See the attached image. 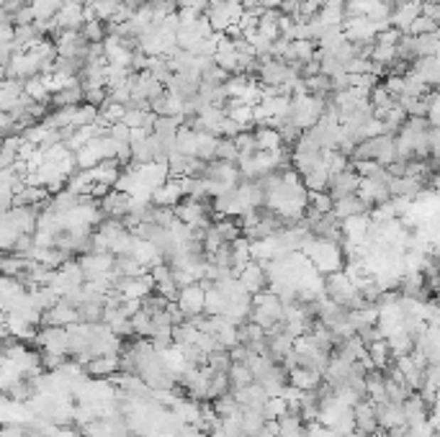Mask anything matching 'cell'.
<instances>
[{
	"label": "cell",
	"mask_w": 440,
	"mask_h": 437,
	"mask_svg": "<svg viewBox=\"0 0 440 437\" xmlns=\"http://www.w3.org/2000/svg\"><path fill=\"white\" fill-rule=\"evenodd\" d=\"M183 198H186L183 180L176 178V175H170L168 183H165L163 188H157V193L152 195V203H155V206H170V209H176Z\"/></svg>",
	"instance_id": "2e32d148"
},
{
	"label": "cell",
	"mask_w": 440,
	"mask_h": 437,
	"mask_svg": "<svg viewBox=\"0 0 440 437\" xmlns=\"http://www.w3.org/2000/svg\"><path fill=\"white\" fill-rule=\"evenodd\" d=\"M397 57H399V54H397V47H386V44H376L371 54V60L376 62V65H384V68H389Z\"/></svg>",
	"instance_id": "7bdbcfd3"
},
{
	"label": "cell",
	"mask_w": 440,
	"mask_h": 437,
	"mask_svg": "<svg viewBox=\"0 0 440 437\" xmlns=\"http://www.w3.org/2000/svg\"><path fill=\"white\" fill-rule=\"evenodd\" d=\"M230 384H232V391L237 389H247V386L255 384V376H252V370L247 363H235L230 370Z\"/></svg>",
	"instance_id": "4dcf8cb0"
},
{
	"label": "cell",
	"mask_w": 440,
	"mask_h": 437,
	"mask_svg": "<svg viewBox=\"0 0 440 437\" xmlns=\"http://www.w3.org/2000/svg\"><path fill=\"white\" fill-rule=\"evenodd\" d=\"M28 268H31V257L28 255H16V252H8V255L0 260V270H3V276L21 278Z\"/></svg>",
	"instance_id": "4316f807"
},
{
	"label": "cell",
	"mask_w": 440,
	"mask_h": 437,
	"mask_svg": "<svg viewBox=\"0 0 440 437\" xmlns=\"http://www.w3.org/2000/svg\"><path fill=\"white\" fill-rule=\"evenodd\" d=\"M132 203H134V195H129L127 190H109V195L101 198V211L106 219H127L129 211H132Z\"/></svg>",
	"instance_id": "ba28073f"
},
{
	"label": "cell",
	"mask_w": 440,
	"mask_h": 437,
	"mask_svg": "<svg viewBox=\"0 0 440 437\" xmlns=\"http://www.w3.org/2000/svg\"><path fill=\"white\" fill-rule=\"evenodd\" d=\"M230 355H232V360H235V363H247V357H250L252 352H250V347H247V345L237 342L235 347H230Z\"/></svg>",
	"instance_id": "c3c4849f"
},
{
	"label": "cell",
	"mask_w": 440,
	"mask_h": 437,
	"mask_svg": "<svg viewBox=\"0 0 440 437\" xmlns=\"http://www.w3.org/2000/svg\"><path fill=\"white\" fill-rule=\"evenodd\" d=\"M353 414H355V430L366 432V435H379L381 424L379 417H376V404L371 399H363L360 404H355Z\"/></svg>",
	"instance_id": "4fadbf2b"
},
{
	"label": "cell",
	"mask_w": 440,
	"mask_h": 437,
	"mask_svg": "<svg viewBox=\"0 0 440 437\" xmlns=\"http://www.w3.org/2000/svg\"><path fill=\"white\" fill-rule=\"evenodd\" d=\"M376 417H379L381 430H394V427H404V424H407L404 404H394V401H381V404H376Z\"/></svg>",
	"instance_id": "d6986e66"
},
{
	"label": "cell",
	"mask_w": 440,
	"mask_h": 437,
	"mask_svg": "<svg viewBox=\"0 0 440 437\" xmlns=\"http://www.w3.org/2000/svg\"><path fill=\"white\" fill-rule=\"evenodd\" d=\"M301 178H304V185H306V190H309V193H327L332 173L325 168V165H319V168L309 170V173L301 175Z\"/></svg>",
	"instance_id": "484cf974"
},
{
	"label": "cell",
	"mask_w": 440,
	"mask_h": 437,
	"mask_svg": "<svg viewBox=\"0 0 440 437\" xmlns=\"http://www.w3.org/2000/svg\"><path fill=\"white\" fill-rule=\"evenodd\" d=\"M322 381H325V376H322L319 370H314V368L289 370V384H291L294 389H299V391H317L319 386H322Z\"/></svg>",
	"instance_id": "44dd1931"
},
{
	"label": "cell",
	"mask_w": 440,
	"mask_h": 437,
	"mask_svg": "<svg viewBox=\"0 0 440 437\" xmlns=\"http://www.w3.org/2000/svg\"><path fill=\"white\" fill-rule=\"evenodd\" d=\"M103 311H106L103 303H82L80 306V322H85V324L103 322Z\"/></svg>",
	"instance_id": "b9f144b4"
},
{
	"label": "cell",
	"mask_w": 440,
	"mask_h": 437,
	"mask_svg": "<svg viewBox=\"0 0 440 437\" xmlns=\"http://www.w3.org/2000/svg\"><path fill=\"white\" fill-rule=\"evenodd\" d=\"M386 188L392 193V198H409L414 201L422 190H427V185L417 178H409V175H402V178H389L386 180Z\"/></svg>",
	"instance_id": "5bb4252c"
},
{
	"label": "cell",
	"mask_w": 440,
	"mask_h": 437,
	"mask_svg": "<svg viewBox=\"0 0 440 437\" xmlns=\"http://www.w3.org/2000/svg\"><path fill=\"white\" fill-rule=\"evenodd\" d=\"M268 424L263 409H242V430L245 437H257L263 432V427Z\"/></svg>",
	"instance_id": "83f0119b"
},
{
	"label": "cell",
	"mask_w": 440,
	"mask_h": 437,
	"mask_svg": "<svg viewBox=\"0 0 440 437\" xmlns=\"http://www.w3.org/2000/svg\"><path fill=\"white\" fill-rule=\"evenodd\" d=\"M77 322H80V309L70 306V303L62 298L57 306L44 311V324H41V327H70V324H77Z\"/></svg>",
	"instance_id": "9a60e30c"
},
{
	"label": "cell",
	"mask_w": 440,
	"mask_h": 437,
	"mask_svg": "<svg viewBox=\"0 0 440 437\" xmlns=\"http://www.w3.org/2000/svg\"><path fill=\"white\" fill-rule=\"evenodd\" d=\"M402 36H404V31H399V28H394V26H386L384 31H379V36H376V44L397 47V44L402 41Z\"/></svg>",
	"instance_id": "bcb514c9"
},
{
	"label": "cell",
	"mask_w": 440,
	"mask_h": 437,
	"mask_svg": "<svg viewBox=\"0 0 440 437\" xmlns=\"http://www.w3.org/2000/svg\"><path fill=\"white\" fill-rule=\"evenodd\" d=\"M255 139H257V147L263 149V152H273V149H281L284 147V139L278 134V129L273 126H255Z\"/></svg>",
	"instance_id": "f1b7e54d"
},
{
	"label": "cell",
	"mask_w": 440,
	"mask_h": 437,
	"mask_svg": "<svg viewBox=\"0 0 440 437\" xmlns=\"http://www.w3.org/2000/svg\"><path fill=\"white\" fill-rule=\"evenodd\" d=\"M237 278L245 288H247V293H252V296H257V293H263V291L271 288V278H268L265 262H260V260H252Z\"/></svg>",
	"instance_id": "9c48e42d"
},
{
	"label": "cell",
	"mask_w": 440,
	"mask_h": 437,
	"mask_svg": "<svg viewBox=\"0 0 440 437\" xmlns=\"http://www.w3.org/2000/svg\"><path fill=\"white\" fill-rule=\"evenodd\" d=\"M360 178L355 170H353V165L348 170H343V173L332 175L330 178V188H327V193L332 195V201H340V198H348V195L358 193L360 188Z\"/></svg>",
	"instance_id": "30bf717a"
},
{
	"label": "cell",
	"mask_w": 440,
	"mask_h": 437,
	"mask_svg": "<svg viewBox=\"0 0 440 437\" xmlns=\"http://www.w3.org/2000/svg\"><path fill=\"white\" fill-rule=\"evenodd\" d=\"M224 114L230 116L232 122H237L240 126L255 129V106H242V103H237V101H230L227 108H224Z\"/></svg>",
	"instance_id": "d4e9b609"
},
{
	"label": "cell",
	"mask_w": 440,
	"mask_h": 437,
	"mask_svg": "<svg viewBox=\"0 0 440 437\" xmlns=\"http://www.w3.org/2000/svg\"><path fill=\"white\" fill-rule=\"evenodd\" d=\"M109 136L116 141H127V144H132V129L127 126V124H114V126H109Z\"/></svg>",
	"instance_id": "7dc6e473"
},
{
	"label": "cell",
	"mask_w": 440,
	"mask_h": 437,
	"mask_svg": "<svg viewBox=\"0 0 440 437\" xmlns=\"http://www.w3.org/2000/svg\"><path fill=\"white\" fill-rule=\"evenodd\" d=\"M36 347L44 352H57V355L70 357V335L68 327H41L39 335L34 340Z\"/></svg>",
	"instance_id": "8992f818"
},
{
	"label": "cell",
	"mask_w": 440,
	"mask_h": 437,
	"mask_svg": "<svg viewBox=\"0 0 440 437\" xmlns=\"http://www.w3.org/2000/svg\"><path fill=\"white\" fill-rule=\"evenodd\" d=\"M265 417H268V422L271 419H281L289 411V401H286L284 396H271V401L265 404Z\"/></svg>",
	"instance_id": "ee69618b"
},
{
	"label": "cell",
	"mask_w": 440,
	"mask_h": 437,
	"mask_svg": "<svg viewBox=\"0 0 440 437\" xmlns=\"http://www.w3.org/2000/svg\"><path fill=\"white\" fill-rule=\"evenodd\" d=\"M178 306L186 314V319H196V316L206 314V288L201 283H193V286H186L178 293Z\"/></svg>",
	"instance_id": "52a82bcc"
},
{
	"label": "cell",
	"mask_w": 440,
	"mask_h": 437,
	"mask_svg": "<svg viewBox=\"0 0 440 437\" xmlns=\"http://www.w3.org/2000/svg\"><path fill=\"white\" fill-rule=\"evenodd\" d=\"M397 103H399V106L404 108L407 116H422V119H427V114H430L427 98H412V95H399V98H397Z\"/></svg>",
	"instance_id": "74e56055"
},
{
	"label": "cell",
	"mask_w": 440,
	"mask_h": 437,
	"mask_svg": "<svg viewBox=\"0 0 440 437\" xmlns=\"http://www.w3.org/2000/svg\"><path fill=\"white\" fill-rule=\"evenodd\" d=\"M211 406H214V411H217L222 419L235 417V414H240V411H242V406H240V401L235 399V394H232V391H230V394H224V396L214 399V401H211Z\"/></svg>",
	"instance_id": "d590c367"
},
{
	"label": "cell",
	"mask_w": 440,
	"mask_h": 437,
	"mask_svg": "<svg viewBox=\"0 0 440 437\" xmlns=\"http://www.w3.org/2000/svg\"><path fill=\"white\" fill-rule=\"evenodd\" d=\"M371 106H373V111H381V108H392V106H397V95L389 93L384 82H379V85L371 90Z\"/></svg>",
	"instance_id": "f35d334b"
},
{
	"label": "cell",
	"mask_w": 440,
	"mask_h": 437,
	"mask_svg": "<svg viewBox=\"0 0 440 437\" xmlns=\"http://www.w3.org/2000/svg\"><path fill=\"white\" fill-rule=\"evenodd\" d=\"M80 31H82V36H85V41H88V44H103V41L109 39V28H106V23H103V21H98V18L85 21Z\"/></svg>",
	"instance_id": "e575fe53"
},
{
	"label": "cell",
	"mask_w": 440,
	"mask_h": 437,
	"mask_svg": "<svg viewBox=\"0 0 440 437\" xmlns=\"http://www.w3.org/2000/svg\"><path fill=\"white\" fill-rule=\"evenodd\" d=\"M90 6H93L95 18L103 21V23H111L114 16H116V11L124 6V0H93Z\"/></svg>",
	"instance_id": "8d00e7d4"
},
{
	"label": "cell",
	"mask_w": 440,
	"mask_h": 437,
	"mask_svg": "<svg viewBox=\"0 0 440 437\" xmlns=\"http://www.w3.org/2000/svg\"><path fill=\"white\" fill-rule=\"evenodd\" d=\"M425 11V0H412V3H399V6L394 8V14L389 16V23L394 28H399V31H407V28L412 26V21L417 16H422Z\"/></svg>",
	"instance_id": "ac0fdd59"
},
{
	"label": "cell",
	"mask_w": 440,
	"mask_h": 437,
	"mask_svg": "<svg viewBox=\"0 0 440 437\" xmlns=\"http://www.w3.org/2000/svg\"><path fill=\"white\" fill-rule=\"evenodd\" d=\"M116 152H119V141L111 136H95L90 144H85L77 152V165L80 170H90L106 160H116Z\"/></svg>",
	"instance_id": "3957f363"
},
{
	"label": "cell",
	"mask_w": 440,
	"mask_h": 437,
	"mask_svg": "<svg viewBox=\"0 0 440 437\" xmlns=\"http://www.w3.org/2000/svg\"><path fill=\"white\" fill-rule=\"evenodd\" d=\"M299 11H301V0H284V3H281V14L299 18Z\"/></svg>",
	"instance_id": "681fc988"
},
{
	"label": "cell",
	"mask_w": 440,
	"mask_h": 437,
	"mask_svg": "<svg viewBox=\"0 0 440 437\" xmlns=\"http://www.w3.org/2000/svg\"><path fill=\"white\" fill-rule=\"evenodd\" d=\"M132 327H134L136 337H147V340H152V335H155V316L149 314L147 309L136 311V314L132 316Z\"/></svg>",
	"instance_id": "836d02e7"
},
{
	"label": "cell",
	"mask_w": 440,
	"mask_h": 437,
	"mask_svg": "<svg viewBox=\"0 0 440 437\" xmlns=\"http://www.w3.org/2000/svg\"><path fill=\"white\" fill-rule=\"evenodd\" d=\"M330 98H319L312 93H299L294 95V108H291V122L296 124L301 131H309L312 126H317L319 119L325 116Z\"/></svg>",
	"instance_id": "7a4b0ae2"
},
{
	"label": "cell",
	"mask_w": 440,
	"mask_h": 437,
	"mask_svg": "<svg viewBox=\"0 0 440 437\" xmlns=\"http://www.w3.org/2000/svg\"><path fill=\"white\" fill-rule=\"evenodd\" d=\"M39 219H41L39 206H14L11 211L3 214L0 227L14 229L16 234H36V229H39Z\"/></svg>",
	"instance_id": "277c9868"
},
{
	"label": "cell",
	"mask_w": 440,
	"mask_h": 437,
	"mask_svg": "<svg viewBox=\"0 0 440 437\" xmlns=\"http://www.w3.org/2000/svg\"><path fill=\"white\" fill-rule=\"evenodd\" d=\"M301 252L312 260V265L322 273V276L340 273V270H345V265H348V257H345L343 244L330 242V239H319V237H314V234H309L304 239Z\"/></svg>",
	"instance_id": "6da1fadb"
},
{
	"label": "cell",
	"mask_w": 440,
	"mask_h": 437,
	"mask_svg": "<svg viewBox=\"0 0 440 437\" xmlns=\"http://www.w3.org/2000/svg\"><path fill=\"white\" fill-rule=\"evenodd\" d=\"M85 103V87L80 80L73 85L62 87L60 93H52V108H70V106H82Z\"/></svg>",
	"instance_id": "603a6c76"
},
{
	"label": "cell",
	"mask_w": 440,
	"mask_h": 437,
	"mask_svg": "<svg viewBox=\"0 0 440 437\" xmlns=\"http://www.w3.org/2000/svg\"><path fill=\"white\" fill-rule=\"evenodd\" d=\"M309 206L319 214H330L335 209V201H332L330 193H309Z\"/></svg>",
	"instance_id": "f6af8a7d"
},
{
	"label": "cell",
	"mask_w": 440,
	"mask_h": 437,
	"mask_svg": "<svg viewBox=\"0 0 440 437\" xmlns=\"http://www.w3.org/2000/svg\"><path fill=\"white\" fill-rule=\"evenodd\" d=\"M358 195L363 198V201L371 203L373 209L386 201H392V193H389V188H386V180H373V178H363V180H360Z\"/></svg>",
	"instance_id": "ffe728a7"
},
{
	"label": "cell",
	"mask_w": 440,
	"mask_h": 437,
	"mask_svg": "<svg viewBox=\"0 0 440 437\" xmlns=\"http://www.w3.org/2000/svg\"><path fill=\"white\" fill-rule=\"evenodd\" d=\"M368 357H371V363L373 368H379V370H386L389 365L397 360L392 352V347H389V340L386 337H381V340H376V342L368 345Z\"/></svg>",
	"instance_id": "cb8c5ba5"
},
{
	"label": "cell",
	"mask_w": 440,
	"mask_h": 437,
	"mask_svg": "<svg viewBox=\"0 0 440 437\" xmlns=\"http://www.w3.org/2000/svg\"><path fill=\"white\" fill-rule=\"evenodd\" d=\"M217 39H219V49H217V54H214V62H217L222 70H227L230 75L240 72V52H237L235 39L227 34H217Z\"/></svg>",
	"instance_id": "7c38bea8"
},
{
	"label": "cell",
	"mask_w": 440,
	"mask_h": 437,
	"mask_svg": "<svg viewBox=\"0 0 440 437\" xmlns=\"http://www.w3.org/2000/svg\"><path fill=\"white\" fill-rule=\"evenodd\" d=\"M227 303L230 301L217 286L206 288V316H224L227 314Z\"/></svg>",
	"instance_id": "1f68e13d"
},
{
	"label": "cell",
	"mask_w": 440,
	"mask_h": 437,
	"mask_svg": "<svg viewBox=\"0 0 440 437\" xmlns=\"http://www.w3.org/2000/svg\"><path fill=\"white\" fill-rule=\"evenodd\" d=\"M26 95H28V98H34L36 103L52 106V93H49V87H47V82H44V77H41V75H36V77L26 80Z\"/></svg>",
	"instance_id": "d6a6232c"
},
{
	"label": "cell",
	"mask_w": 440,
	"mask_h": 437,
	"mask_svg": "<svg viewBox=\"0 0 440 437\" xmlns=\"http://www.w3.org/2000/svg\"><path fill=\"white\" fill-rule=\"evenodd\" d=\"M404 34H412V36H430V34H440V23L433 18V16H417V18L412 21V26L407 28Z\"/></svg>",
	"instance_id": "f546056e"
},
{
	"label": "cell",
	"mask_w": 440,
	"mask_h": 437,
	"mask_svg": "<svg viewBox=\"0 0 440 437\" xmlns=\"http://www.w3.org/2000/svg\"><path fill=\"white\" fill-rule=\"evenodd\" d=\"M93 378H111L116 373H122V355H103V357H93L88 365H85Z\"/></svg>",
	"instance_id": "7402d4cb"
},
{
	"label": "cell",
	"mask_w": 440,
	"mask_h": 437,
	"mask_svg": "<svg viewBox=\"0 0 440 437\" xmlns=\"http://www.w3.org/2000/svg\"><path fill=\"white\" fill-rule=\"evenodd\" d=\"M217 160H224V162H240V149H237V144H235V139H224V136H219Z\"/></svg>",
	"instance_id": "60d3db41"
},
{
	"label": "cell",
	"mask_w": 440,
	"mask_h": 437,
	"mask_svg": "<svg viewBox=\"0 0 440 437\" xmlns=\"http://www.w3.org/2000/svg\"><path fill=\"white\" fill-rule=\"evenodd\" d=\"M319 44L317 41H309V39H296L294 41V52H296V62L306 65V62L314 60V54H317Z\"/></svg>",
	"instance_id": "ab89813d"
},
{
	"label": "cell",
	"mask_w": 440,
	"mask_h": 437,
	"mask_svg": "<svg viewBox=\"0 0 440 437\" xmlns=\"http://www.w3.org/2000/svg\"><path fill=\"white\" fill-rule=\"evenodd\" d=\"M203 178H209L211 183L222 185L224 190L237 188L240 183H242V173H240V165H237V162H224V160L206 162Z\"/></svg>",
	"instance_id": "5b68a950"
},
{
	"label": "cell",
	"mask_w": 440,
	"mask_h": 437,
	"mask_svg": "<svg viewBox=\"0 0 440 437\" xmlns=\"http://www.w3.org/2000/svg\"><path fill=\"white\" fill-rule=\"evenodd\" d=\"M373 206L368 201H363L358 193L348 195V198H340V201H335V209H332V214L338 216V219H350V216H371Z\"/></svg>",
	"instance_id": "e0dca14e"
},
{
	"label": "cell",
	"mask_w": 440,
	"mask_h": 437,
	"mask_svg": "<svg viewBox=\"0 0 440 437\" xmlns=\"http://www.w3.org/2000/svg\"><path fill=\"white\" fill-rule=\"evenodd\" d=\"M124 298H147L149 293H155V278L144 273L136 278H119L114 286Z\"/></svg>",
	"instance_id": "8fae6325"
}]
</instances>
